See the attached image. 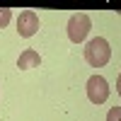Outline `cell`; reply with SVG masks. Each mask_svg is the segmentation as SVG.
<instances>
[{
	"mask_svg": "<svg viewBox=\"0 0 121 121\" xmlns=\"http://www.w3.org/2000/svg\"><path fill=\"white\" fill-rule=\"evenodd\" d=\"M109 58H112V48H109V41L102 36H95L90 39L87 46H85V60L92 68H102L109 63Z\"/></svg>",
	"mask_w": 121,
	"mask_h": 121,
	"instance_id": "obj_1",
	"label": "cell"
},
{
	"mask_svg": "<svg viewBox=\"0 0 121 121\" xmlns=\"http://www.w3.org/2000/svg\"><path fill=\"white\" fill-rule=\"evenodd\" d=\"M90 29H92V22H90V17L85 12H75L68 19V39L73 44L85 41V36L90 34Z\"/></svg>",
	"mask_w": 121,
	"mask_h": 121,
	"instance_id": "obj_2",
	"label": "cell"
},
{
	"mask_svg": "<svg viewBox=\"0 0 121 121\" xmlns=\"http://www.w3.org/2000/svg\"><path fill=\"white\" fill-rule=\"evenodd\" d=\"M87 97L92 104H104L109 99V82L102 75H92L87 80Z\"/></svg>",
	"mask_w": 121,
	"mask_h": 121,
	"instance_id": "obj_3",
	"label": "cell"
},
{
	"mask_svg": "<svg viewBox=\"0 0 121 121\" xmlns=\"http://www.w3.org/2000/svg\"><path fill=\"white\" fill-rule=\"evenodd\" d=\"M17 32H19V36H24V39L34 36L39 32V15L34 12V10L19 12V17H17Z\"/></svg>",
	"mask_w": 121,
	"mask_h": 121,
	"instance_id": "obj_4",
	"label": "cell"
},
{
	"mask_svg": "<svg viewBox=\"0 0 121 121\" xmlns=\"http://www.w3.org/2000/svg\"><path fill=\"white\" fill-rule=\"evenodd\" d=\"M39 63H41V56H39L34 48H27V51H22V53H19V58H17V68H19V70L39 68Z\"/></svg>",
	"mask_w": 121,
	"mask_h": 121,
	"instance_id": "obj_5",
	"label": "cell"
},
{
	"mask_svg": "<svg viewBox=\"0 0 121 121\" xmlns=\"http://www.w3.org/2000/svg\"><path fill=\"white\" fill-rule=\"evenodd\" d=\"M10 19H12V10L0 7V29H3V27H7V24H10Z\"/></svg>",
	"mask_w": 121,
	"mask_h": 121,
	"instance_id": "obj_6",
	"label": "cell"
},
{
	"mask_svg": "<svg viewBox=\"0 0 121 121\" xmlns=\"http://www.w3.org/2000/svg\"><path fill=\"white\" fill-rule=\"evenodd\" d=\"M107 121H121V107H112V109H109Z\"/></svg>",
	"mask_w": 121,
	"mask_h": 121,
	"instance_id": "obj_7",
	"label": "cell"
},
{
	"mask_svg": "<svg viewBox=\"0 0 121 121\" xmlns=\"http://www.w3.org/2000/svg\"><path fill=\"white\" fill-rule=\"evenodd\" d=\"M116 92H119V97H121V73H119V80H116Z\"/></svg>",
	"mask_w": 121,
	"mask_h": 121,
	"instance_id": "obj_8",
	"label": "cell"
}]
</instances>
